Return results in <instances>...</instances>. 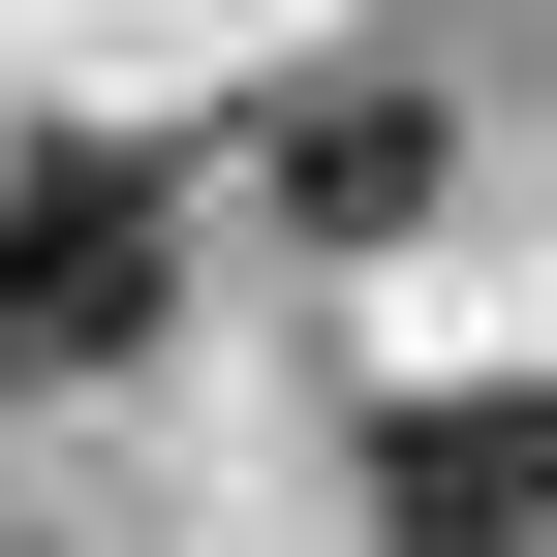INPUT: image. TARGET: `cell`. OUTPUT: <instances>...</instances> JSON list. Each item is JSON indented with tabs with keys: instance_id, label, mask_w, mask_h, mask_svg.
<instances>
[{
	"instance_id": "2",
	"label": "cell",
	"mask_w": 557,
	"mask_h": 557,
	"mask_svg": "<svg viewBox=\"0 0 557 557\" xmlns=\"http://www.w3.org/2000/svg\"><path fill=\"white\" fill-rule=\"evenodd\" d=\"M372 496H403V557H557V372L403 403V434H372Z\"/></svg>"
},
{
	"instance_id": "1",
	"label": "cell",
	"mask_w": 557,
	"mask_h": 557,
	"mask_svg": "<svg viewBox=\"0 0 557 557\" xmlns=\"http://www.w3.org/2000/svg\"><path fill=\"white\" fill-rule=\"evenodd\" d=\"M156 310H186L156 156H0V372H156Z\"/></svg>"
},
{
	"instance_id": "3",
	"label": "cell",
	"mask_w": 557,
	"mask_h": 557,
	"mask_svg": "<svg viewBox=\"0 0 557 557\" xmlns=\"http://www.w3.org/2000/svg\"><path fill=\"white\" fill-rule=\"evenodd\" d=\"M278 218H341V248L434 218V94H310V124H278Z\"/></svg>"
}]
</instances>
